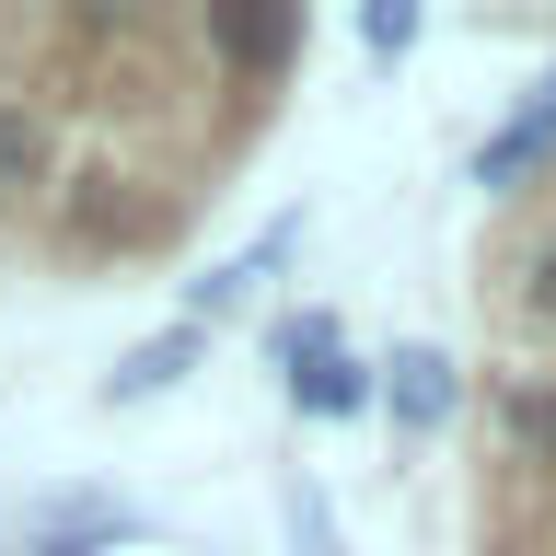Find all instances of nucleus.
I'll return each instance as SVG.
<instances>
[{"instance_id":"nucleus-1","label":"nucleus","mask_w":556,"mask_h":556,"mask_svg":"<svg viewBox=\"0 0 556 556\" xmlns=\"http://www.w3.org/2000/svg\"><path fill=\"white\" fill-rule=\"evenodd\" d=\"M198 47L232 70V81H278V70H302L313 24L290 12V0H208V12H198Z\"/></svg>"},{"instance_id":"nucleus-2","label":"nucleus","mask_w":556,"mask_h":556,"mask_svg":"<svg viewBox=\"0 0 556 556\" xmlns=\"http://www.w3.org/2000/svg\"><path fill=\"white\" fill-rule=\"evenodd\" d=\"M371 406L406 441H441L452 417H464V359L452 348H394V359H371Z\"/></svg>"},{"instance_id":"nucleus-3","label":"nucleus","mask_w":556,"mask_h":556,"mask_svg":"<svg viewBox=\"0 0 556 556\" xmlns=\"http://www.w3.org/2000/svg\"><path fill=\"white\" fill-rule=\"evenodd\" d=\"M533 174H556V70L510 104V116H498V139L476 151V186H486V198H521Z\"/></svg>"},{"instance_id":"nucleus-4","label":"nucleus","mask_w":556,"mask_h":556,"mask_svg":"<svg viewBox=\"0 0 556 556\" xmlns=\"http://www.w3.org/2000/svg\"><path fill=\"white\" fill-rule=\"evenodd\" d=\"M59 243L70 255H128V243H151V208L128 198V174H70L59 186Z\"/></svg>"},{"instance_id":"nucleus-5","label":"nucleus","mask_w":556,"mask_h":556,"mask_svg":"<svg viewBox=\"0 0 556 556\" xmlns=\"http://www.w3.org/2000/svg\"><path fill=\"white\" fill-rule=\"evenodd\" d=\"M139 521L116 510V498H47V510L24 521V556H116Z\"/></svg>"},{"instance_id":"nucleus-6","label":"nucleus","mask_w":556,"mask_h":556,"mask_svg":"<svg viewBox=\"0 0 556 556\" xmlns=\"http://www.w3.org/2000/svg\"><path fill=\"white\" fill-rule=\"evenodd\" d=\"M198 359H208V337H198V325H163V337H139L128 359L104 371V406H151V394H174Z\"/></svg>"},{"instance_id":"nucleus-7","label":"nucleus","mask_w":556,"mask_h":556,"mask_svg":"<svg viewBox=\"0 0 556 556\" xmlns=\"http://www.w3.org/2000/svg\"><path fill=\"white\" fill-rule=\"evenodd\" d=\"M498 441H510V464L556 476V371H510L498 382Z\"/></svg>"},{"instance_id":"nucleus-8","label":"nucleus","mask_w":556,"mask_h":556,"mask_svg":"<svg viewBox=\"0 0 556 556\" xmlns=\"http://www.w3.org/2000/svg\"><path fill=\"white\" fill-rule=\"evenodd\" d=\"M290 406L302 417H371V359H348V348H313V359H290Z\"/></svg>"},{"instance_id":"nucleus-9","label":"nucleus","mask_w":556,"mask_h":556,"mask_svg":"<svg viewBox=\"0 0 556 556\" xmlns=\"http://www.w3.org/2000/svg\"><path fill=\"white\" fill-rule=\"evenodd\" d=\"M47 163H59L47 116H35L24 93H0V208H12V198H35V186H47Z\"/></svg>"},{"instance_id":"nucleus-10","label":"nucleus","mask_w":556,"mask_h":556,"mask_svg":"<svg viewBox=\"0 0 556 556\" xmlns=\"http://www.w3.org/2000/svg\"><path fill=\"white\" fill-rule=\"evenodd\" d=\"M510 302H521V325H533V337H556V232H533V243H521Z\"/></svg>"},{"instance_id":"nucleus-11","label":"nucleus","mask_w":556,"mask_h":556,"mask_svg":"<svg viewBox=\"0 0 556 556\" xmlns=\"http://www.w3.org/2000/svg\"><path fill=\"white\" fill-rule=\"evenodd\" d=\"M417 35H429V12H417V0H371V12H359V47H371V59H406Z\"/></svg>"}]
</instances>
